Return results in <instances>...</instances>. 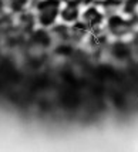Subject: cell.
Returning <instances> with one entry per match:
<instances>
[{
	"instance_id": "7a4b0ae2",
	"label": "cell",
	"mask_w": 138,
	"mask_h": 152,
	"mask_svg": "<svg viewBox=\"0 0 138 152\" xmlns=\"http://www.w3.org/2000/svg\"><path fill=\"white\" fill-rule=\"evenodd\" d=\"M105 13L101 10L98 4H90V6L84 7L81 10V16H80V21L90 30V31H95V30H101V27L104 26Z\"/></svg>"
},
{
	"instance_id": "277c9868",
	"label": "cell",
	"mask_w": 138,
	"mask_h": 152,
	"mask_svg": "<svg viewBox=\"0 0 138 152\" xmlns=\"http://www.w3.org/2000/svg\"><path fill=\"white\" fill-rule=\"evenodd\" d=\"M81 6L76 0H64L61 3V9H60V19L63 24H73L80 20L81 16Z\"/></svg>"
},
{
	"instance_id": "6da1fadb",
	"label": "cell",
	"mask_w": 138,
	"mask_h": 152,
	"mask_svg": "<svg viewBox=\"0 0 138 152\" xmlns=\"http://www.w3.org/2000/svg\"><path fill=\"white\" fill-rule=\"evenodd\" d=\"M63 0H37L34 6V19L41 27H53L59 23Z\"/></svg>"
},
{
	"instance_id": "5b68a950",
	"label": "cell",
	"mask_w": 138,
	"mask_h": 152,
	"mask_svg": "<svg viewBox=\"0 0 138 152\" xmlns=\"http://www.w3.org/2000/svg\"><path fill=\"white\" fill-rule=\"evenodd\" d=\"M29 0H0V6L3 10H6L9 13H21L26 10Z\"/></svg>"
},
{
	"instance_id": "3957f363",
	"label": "cell",
	"mask_w": 138,
	"mask_h": 152,
	"mask_svg": "<svg viewBox=\"0 0 138 152\" xmlns=\"http://www.w3.org/2000/svg\"><path fill=\"white\" fill-rule=\"evenodd\" d=\"M131 21L127 19V17H123L120 14H112V16H108V20H107V33L112 34L115 37H124L128 33H131Z\"/></svg>"
}]
</instances>
